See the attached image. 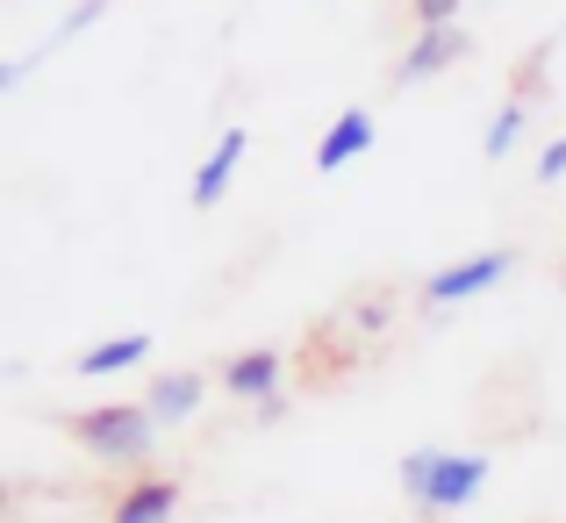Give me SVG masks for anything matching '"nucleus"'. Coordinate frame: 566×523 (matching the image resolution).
I'll return each mask as SVG.
<instances>
[{"label":"nucleus","mask_w":566,"mask_h":523,"mask_svg":"<svg viewBox=\"0 0 566 523\" xmlns=\"http://www.w3.org/2000/svg\"><path fill=\"white\" fill-rule=\"evenodd\" d=\"M172 516H180V481H166V473H137L115 495V523H172Z\"/></svg>","instance_id":"obj_10"},{"label":"nucleus","mask_w":566,"mask_h":523,"mask_svg":"<svg viewBox=\"0 0 566 523\" xmlns=\"http://www.w3.org/2000/svg\"><path fill=\"white\" fill-rule=\"evenodd\" d=\"M374 144H380L374 115H366V108H345V115H337V123L316 137V172H345V166H359Z\"/></svg>","instance_id":"obj_7"},{"label":"nucleus","mask_w":566,"mask_h":523,"mask_svg":"<svg viewBox=\"0 0 566 523\" xmlns=\"http://www.w3.org/2000/svg\"><path fill=\"white\" fill-rule=\"evenodd\" d=\"M244 158H251V129H244V123H230L216 144H208V158L193 166V187H187V201H193V208H222V193L237 187Z\"/></svg>","instance_id":"obj_4"},{"label":"nucleus","mask_w":566,"mask_h":523,"mask_svg":"<svg viewBox=\"0 0 566 523\" xmlns=\"http://www.w3.org/2000/svg\"><path fill=\"white\" fill-rule=\"evenodd\" d=\"M524 137H531V108H524V101H502V108L488 115V129H481V151L488 158H510Z\"/></svg>","instance_id":"obj_11"},{"label":"nucleus","mask_w":566,"mask_h":523,"mask_svg":"<svg viewBox=\"0 0 566 523\" xmlns=\"http://www.w3.org/2000/svg\"><path fill=\"white\" fill-rule=\"evenodd\" d=\"M409 8H416V22H423V29H452L459 22V0H409Z\"/></svg>","instance_id":"obj_13"},{"label":"nucleus","mask_w":566,"mask_h":523,"mask_svg":"<svg viewBox=\"0 0 566 523\" xmlns=\"http://www.w3.org/2000/svg\"><path fill=\"white\" fill-rule=\"evenodd\" d=\"M201 401H208V380L180 366V373H158V380H151L144 409L158 416V430H180V423H193V416H201Z\"/></svg>","instance_id":"obj_8"},{"label":"nucleus","mask_w":566,"mask_h":523,"mask_svg":"<svg viewBox=\"0 0 566 523\" xmlns=\"http://www.w3.org/2000/svg\"><path fill=\"white\" fill-rule=\"evenodd\" d=\"M488 452H444V444H416L401 452V495L416 502V516H459L481 502L488 488Z\"/></svg>","instance_id":"obj_1"},{"label":"nucleus","mask_w":566,"mask_h":523,"mask_svg":"<svg viewBox=\"0 0 566 523\" xmlns=\"http://www.w3.org/2000/svg\"><path fill=\"white\" fill-rule=\"evenodd\" d=\"M473 51V36L467 29H416V43L401 51V65H395V86H423V80H438V72H452L459 57Z\"/></svg>","instance_id":"obj_6"},{"label":"nucleus","mask_w":566,"mask_h":523,"mask_svg":"<svg viewBox=\"0 0 566 523\" xmlns=\"http://www.w3.org/2000/svg\"><path fill=\"white\" fill-rule=\"evenodd\" d=\"M280 387H287V358L273 345H251V352H230L222 358V395L230 401H280Z\"/></svg>","instance_id":"obj_5"},{"label":"nucleus","mask_w":566,"mask_h":523,"mask_svg":"<svg viewBox=\"0 0 566 523\" xmlns=\"http://www.w3.org/2000/svg\"><path fill=\"white\" fill-rule=\"evenodd\" d=\"M29 65H36V57H8V65H0V86H22Z\"/></svg>","instance_id":"obj_16"},{"label":"nucleus","mask_w":566,"mask_h":523,"mask_svg":"<svg viewBox=\"0 0 566 523\" xmlns=\"http://www.w3.org/2000/svg\"><path fill=\"white\" fill-rule=\"evenodd\" d=\"M510 273H516V259H510V251H473V259H452V265H438V273L423 280V302H430V308L481 302V294H495Z\"/></svg>","instance_id":"obj_3"},{"label":"nucleus","mask_w":566,"mask_h":523,"mask_svg":"<svg viewBox=\"0 0 566 523\" xmlns=\"http://www.w3.org/2000/svg\"><path fill=\"white\" fill-rule=\"evenodd\" d=\"M538 179H545V187H559V179H566V137H553V144H545V158H538Z\"/></svg>","instance_id":"obj_14"},{"label":"nucleus","mask_w":566,"mask_h":523,"mask_svg":"<svg viewBox=\"0 0 566 523\" xmlns=\"http://www.w3.org/2000/svg\"><path fill=\"white\" fill-rule=\"evenodd\" d=\"M144 358H151V331H123V337L86 345L80 358H72V373H80V380H115V373H137Z\"/></svg>","instance_id":"obj_9"},{"label":"nucleus","mask_w":566,"mask_h":523,"mask_svg":"<svg viewBox=\"0 0 566 523\" xmlns=\"http://www.w3.org/2000/svg\"><path fill=\"white\" fill-rule=\"evenodd\" d=\"M72 438L94 467H123V473H144L158 459V416L144 401H94V409L72 416Z\"/></svg>","instance_id":"obj_2"},{"label":"nucleus","mask_w":566,"mask_h":523,"mask_svg":"<svg viewBox=\"0 0 566 523\" xmlns=\"http://www.w3.org/2000/svg\"><path fill=\"white\" fill-rule=\"evenodd\" d=\"M101 8H108V0H80V8H72V14H65V22H57V36H51V51H65V43H72V36H86V29H94V22H101Z\"/></svg>","instance_id":"obj_12"},{"label":"nucleus","mask_w":566,"mask_h":523,"mask_svg":"<svg viewBox=\"0 0 566 523\" xmlns=\"http://www.w3.org/2000/svg\"><path fill=\"white\" fill-rule=\"evenodd\" d=\"M387 323V294H374V302H359V331H380Z\"/></svg>","instance_id":"obj_15"}]
</instances>
